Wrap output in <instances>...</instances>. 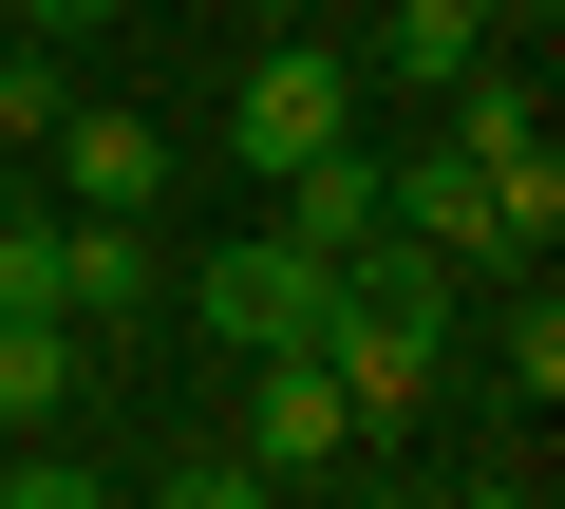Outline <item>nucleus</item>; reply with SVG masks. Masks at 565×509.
Listing matches in <instances>:
<instances>
[{
    "instance_id": "obj_9",
    "label": "nucleus",
    "mask_w": 565,
    "mask_h": 509,
    "mask_svg": "<svg viewBox=\"0 0 565 509\" xmlns=\"http://www.w3.org/2000/svg\"><path fill=\"white\" fill-rule=\"evenodd\" d=\"M39 151H57L76 208H151V189H170V132H151V114H57Z\"/></svg>"
},
{
    "instance_id": "obj_13",
    "label": "nucleus",
    "mask_w": 565,
    "mask_h": 509,
    "mask_svg": "<svg viewBox=\"0 0 565 509\" xmlns=\"http://www.w3.org/2000/svg\"><path fill=\"white\" fill-rule=\"evenodd\" d=\"M20 20H39V39H95V20H132V0H20Z\"/></svg>"
},
{
    "instance_id": "obj_4",
    "label": "nucleus",
    "mask_w": 565,
    "mask_h": 509,
    "mask_svg": "<svg viewBox=\"0 0 565 509\" xmlns=\"http://www.w3.org/2000/svg\"><path fill=\"white\" fill-rule=\"evenodd\" d=\"M434 359H452V321H415V303H377V284L340 265V321H321V378L359 396V453H377V434H396V415L434 396Z\"/></svg>"
},
{
    "instance_id": "obj_6",
    "label": "nucleus",
    "mask_w": 565,
    "mask_h": 509,
    "mask_svg": "<svg viewBox=\"0 0 565 509\" xmlns=\"http://www.w3.org/2000/svg\"><path fill=\"white\" fill-rule=\"evenodd\" d=\"M264 189H282V226H302L321 265H359V245H377V114L340 151H302V170H264Z\"/></svg>"
},
{
    "instance_id": "obj_1",
    "label": "nucleus",
    "mask_w": 565,
    "mask_h": 509,
    "mask_svg": "<svg viewBox=\"0 0 565 509\" xmlns=\"http://www.w3.org/2000/svg\"><path fill=\"white\" fill-rule=\"evenodd\" d=\"M189 321H207L226 359H302V340L340 321V265H321L302 226H245V245H207V265H189Z\"/></svg>"
},
{
    "instance_id": "obj_5",
    "label": "nucleus",
    "mask_w": 565,
    "mask_h": 509,
    "mask_svg": "<svg viewBox=\"0 0 565 509\" xmlns=\"http://www.w3.org/2000/svg\"><path fill=\"white\" fill-rule=\"evenodd\" d=\"M245 453H264V490H282V471H340V453H359V396L321 378V340H302V359H245Z\"/></svg>"
},
{
    "instance_id": "obj_11",
    "label": "nucleus",
    "mask_w": 565,
    "mask_h": 509,
    "mask_svg": "<svg viewBox=\"0 0 565 509\" xmlns=\"http://www.w3.org/2000/svg\"><path fill=\"white\" fill-rule=\"evenodd\" d=\"M76 114V39H39V20H0V151H39Z\"/></svg>"
},
{
    "instance_id": "obj_15",
    "label": "nucleus",
    "mask_w": 565,
    "mask_h": 509,
    "mask_svg": "<svg viewBox=\"0 0 565 509\" xmlns=\"http://www.w3.org/2000/svg\"><path fill=\"white\" fill-rule=\"evenodd\" d=\"M0 20H20V0H0Z\"/></svg>"
},
{
    "instance_id": "obj_12",
    "label": "nucleus",
    "mask_w": 565,
    "mask_h": 509,
    "mask_svg": "<svg viewBox=\"0 0 565 509\" xmlns=\"http://www.w3.org/2000/svg\"><path fill=\"white\" fill-rule=\"evenodd\" d=\"M245 490H264V453H245V434H207V453H170V509H245Z\"/></svg>"
},
{
    "instance_id": "obj_10",
    "label": "nucleus",
    "mask_w": 565,
    "mask_h": 509,
    "mask_svg": "<svg viewBox=\"0 0 565 509\" xmlns=\"http://www.w3.org/2000/svg\"><path fill=\"white\" fill-rule=\"evenodd\" d=\"M57 396H76V321L57 303H0V434H39Z\"/></svg>"
},
{
    "instance_id": "obj_3",
    "label": "nucleus",
    "mask_w": 565,
    "mask_h": 509,
    "mask_svg": "<svg viewBox=\"0 0 565 509\" xmlns=\"http://www.w3.org/2000/svg\"><path fill=\"white\" fill-rule=\"evenodd\" d=\"M377 95H359V57L340 39H282V57H245V95H226V151L245 170H302V151H340Z\"/></svg>"
},
{
    "instance_id": "obj_14",
    "label": "nucleus",
    "mask_w": 565,
    "mask_h": 509,
    "mask_svg": "<svg viewBox=\"0 0 565 509\" xmlns=\"http://www.w3.org/2000/svg\"><path fill=\"white\" fill-rule=\"evenodd\" d=\"M490 20H509V0H490ZM527 20H565V0H527Z\"/></svg>"
},
{
    "instance_id": "obj_7",
    "label": "nucleus",
    "mask_w": 565,
    "mask_h": 509,
    "mask_svg": "<svg viewBox=\"0 0 565 509\" xmlns=\"http://www.w3.org/2000/svg\"><path fill=\"white\" fill-rule=\"evenodd\" d=\"M151 303V208H57V321Z\"/></svg>"
},
{
    "instance_id": "obj_8",
    "label": "nucleus",
    "mask_w": 565,
    "mask_h": 509,
    "mask_svg": "<svg viewBox=\"0 0 565 509\" xmlns=\"http://www.w3.org/2000/svg\"><path fill=\"white\" fill-rule=\"evenodd\" d=\"M471 57H490V0H396L377 57H359V95H452Z\"/></svg>"
},
{
    "instance_id": "obj_2",
    "label": "nucleus",
    "mask_w": 565,
    "mask_h": 509,
    "mask_svg": "<svg viewBox=\"0 0 565 509\" xmlns=\"http://www.w3.org/2000/svg\"><path fill=\"white\" fill-rule=\"evenodd\" d=\"M452 151L490 170V226H509V265H546V226H565V132H546V95L527 76H452Z\"/></svg>"
}]
</instances>
